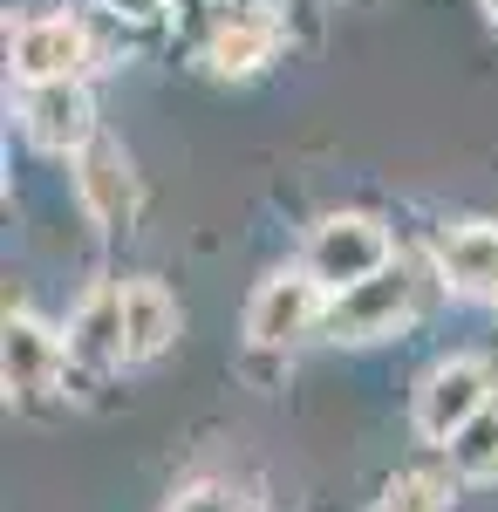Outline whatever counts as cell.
<instances>
[{"label": "cell", "mask_w": 498, "mask_h": 512, "mask_svg": "<svg viewBox=\"0 0 498 512\" xmlns=\"http://www.w3.org/2000/svg\"><path fill=\"white\" fill-rule=\"evenodd\" d=\"M383 267H396V260H389L383 219H369V212H335L307 239V274L328 287V301L348 294V287H362V280H376Z\"/></svg>", "instance_id": "6da1fadb"}, {"label": "cell", "mask_w": 498, "mask_h": 512, "mask_svg": "<svg viewBox=\"0 0 498 512\" xmlns=\"http://www.w3.org/2000/svg\"><path fill=\"white\" fill-rule=\"evenodd\" d=\"M328 321V287L307 274H267L253 287V301H246V342L253 349H287V342H301Z\"/></svg>", "instance_id": "7a4b0ae2"}, {"label": "cell", "mask_w": 498, "mask_h": 512, "mask_svg": "<svg viewBox=\"0 0 498 512\" xmlns=\"http://www.w3.org/2000/svg\"><path fill=\"white\" fill-rule=\"evenodd\" d=\"M410 308H417V280H410V267L396 260V267H383L376 280L335 294L321 328H328L335 342H376V335H396V328L410 321Z\"/></svg>", "instance_id": "3957f363"}, {"label": "cell", "mask_w": 498, "mask_h": 512, "mask_svg": "<svg viewBox=\"0 0 498 512\" xmlns=\"http://www.w3.org/2000/svg\"><path fill=\"white\" fill-rule=\"evenodd\" d=\"M492 369L485 362H471V355H451V362H437L430 376H423L417 390V431L437 437V444H451V437L478 417V410H492Z\"/></svg>", "instance_id": "277c9868"}, {"label": "cell", "mask_w": 498, "mask_h": 512, "mask_svg": "<svg viewBox=\"0 0 498 512\" xmlns=\"http://www.w3.org/2000/svg\"><path fill=\"white\" fill-rule=\"evenodd\" d=\"M21 130L41 151H89L96 144V110L82 82H35L21 96Z\"/></svg>", "instance_id": "5b68a950"}, {"label": "cell", "mask_w": 498, "mask_h": 512, "mask_svg": "<svg viewBox=\"0 0 498 512\" xmlns=\"http://www.w3.org/2000/svg\"><path fill=\"white\" fill-rule=\"evenodd\" d=\"M82 55H89V35H82L69 14L28 21V28L14 35V69H21V82H28V89H35V82H76Z\"/></svg>", "instance_id": "8992f818"}, {"label": "cell", "mask_w": 498, "mask_h": 512, "mask_svg": "<svg viewBox=\"0 0 498 512\" xmlns=\"http://www.w3.org/2000/svg\"><path fill=\"white\" fill-rule=\"evenodd\" d=\"M437 274L451 280L458 294L471 301H498V226H451V233H437Z\"/></svg>", "instance_id": "52a82bcc"}, {"label": "cell", "mask_w": 498, "mask_h": 512, "mask_svg": "<svg viewBox=\"0 0 498 512\" xmlns=\"http://www.w3.org/2000/svg\"><path fill=\"white\" fill-rule=\"evenodd\" d=\"M273 41H280V21H273L267 0H232L219 14V35H212V69L219 76H246V69H260L273 55Z\"/></svg>", "instance_id": "ba28073f"}, {"label": "cell", "mask_w": 498, "mask_h": 512, "mask_svg": "<svg viewBox=\"0 0 498 512\" xmlns=\"http://www.w3.org/2000/svg\"><path fill=\"white\" fill-rule=\"evenodd\" d=\"M62 369V342L28 315H7V342H0V376L14 396H41Z\"/></svg>", "instance_id": "9c48e42d"}, {"label": "cell", "mask_w": 498, "mask_h": 512, "mask_svg": "<svg viewBox=\"0 0 498 512\" xmlns=\"http://www.w3.org/2000/svg\"><path fill=\"white\" fill-rule=\"evenodd\" d=\"M82 205L103 219V226H130V212H137V171H130V158L116 151V144H89L82 151Z\"/></svg>", "instance_id": "30bf717a"}, {"label": "cell", "mask_w": 498, "mask_h": 512, "mask_svg": "<svg viewBox=\"0 0 498 512\" xmlns=\"http://www.w3.org/2000/svg\"><path fill=\"white\" fill-rule=\"evenodd\" d=\"M178 335V301L157 280H130L123 287V362H151L171 349Z\"/></svg>", "instance_id": "8fae6325"}, {"label": "cell", "mask_w": 498, "mask_h": 512, "mask_svg": "<svg viewBox=\"0 0 498 512\" xmlns=\"http://www.w3.org/2000/svg\"><path fill=\"white\" fill-rule=\"evenodd\" d=\"M69 355L82 362H116L123 355V287H103L82 301L76 328H69Z\"/></svg>", "instance_id": "7c38bea8"}, {"label": "cell", "mask_w": 498, "mask_h": 512, "mask_svg": "<svg viewBox=\"0 0 498 512\" xmlns=\"http://www.w3.org/2000/svg\"><path fill=\"white\" fill-rule=\"evenodd\" d=\"M451 465H458L464 478H498V403L478 410V417L451 437Z\"/></svg>", "instance_id": "4fadbf2b"}, {"label": "cell", "mask_w": 498, "mask_h": 512, "mask_svg": "<svg viewBox=\"0 0 498 512\" xmlns=\"http://www.w3.org/2000/svg\"><path fill=\"white\" fill-rule=\"evenodd\" d=\"M369 512H451V485L437 472H410V478H396Z\"/></svg>", "instance_id": "5bb4252c"}, {"label": "cell", "mask_w": 498, "mask_h": 512, "mask_svg": "<svg viewBox=\"0 0 498 512\" xmlns=\"http://www.w3.org/2000/svg\"><path fill=\"white\" fill-rule=\"evenodd\" d=\"M171 512H260L239 485H219V478H205V485H192V492H178L171 499Z\"/></svg>", "instance_id": "9a60e30c"}, {"label": "cell", "mask_w": 498, "mask_h": 512, "mask_svg": "<svg viewBox=\"0 0 498 512\" xmlns=\"http://www.w3.org/2000/svg\"><path fill=\"white\" fill-rule=\"evenodd\" d=\"M171 0H110V14H123V21H157Z\"/></svg>", "instance_id": "2e32d148"}, {"label": "cell", "mask_w": 498, "mask_h": 512, "mask_svg": "<svg viewBox=\"0 0 498 512\" xmlns=\"http://www.w3.org/2000/svg\"><path fill=\"white\" fill-rule=\"evenodd\" d=\"M485 7H492V21H498V0H485Z\"/></svg>", "instance_id": "e0dca14e"}, {"label": "cell", "mask_w": 498, "mask_h": 512, "mask_svg": "<svg viewBox=\"0 0 498 512\" xmlns=\"http://www.w3.org/2000/svg\"><path fill=\"white\" fill-rule=\"evenodd\" d=\"M226 7H232V0H226Z\"/></svg>", "instance_id": "ac0fdd59"}]
</instances>
